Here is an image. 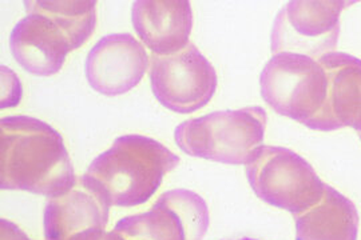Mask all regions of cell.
<instances>
[{
	"mask_svg": "<svg viewBox=\"0 0 361 240\" xmlns=\"http://www.w3.org/2000/svg\"><path fill=\"white\" fill-rule=\"evenodd\" d=\"M77 182L63 138L31 116L0 122V186L55 198Z\"/></svg>",
	"mask_w": 361,
	"mask_h": 240,
	"instance_id": "cell-1",
	"label": "cell"
},
{
	"mask_svg": "<svg viewBox=\"0 0 361 240\" xmlns=\"http://www.w3.org/2000/svg\"><path fill=\"white\" fill-rule=\"evenodd\" d=\"M178 165L180 158L161 141L125 135L95 158L82 177L110 207H135L147 202Z\"/></svg>",
	"mask_w": 361,
	"mask_h": 240,
	"instance_id": "cell-2",
	"label": "cell"
},
{
	"mask_svg": "<svg viewBox=\"0 0 361 240\" xmlns=\"http://www.w3.org/2000/svg\"><path fill=\"white\" fill-rule=\"evenodd\" d=\"M268 115L262 107L216 111L189 119L176 128L174 139L194 158L225 165H247L261 147Z\"/></svg>",
	"mask_w": 361,
	"mask_h": 240,
	"instance_id": "cell-3",
	"label": "cell"
},
{
	"mask_svg": "<svg viewBox=\"0 0 361 240\" xmlns=\"http://www.w3.org/2000/svg\"><path fill=\"white\" fill-rule=\"evenodd\" d=\"M246 177L262 202L293 215L319 202L325 189L310 162L285 147L261 146L246 165Z\"/></svg>",
	"mask_w": 361,
	"mask_h": 240,
	"instance_id": "cell-4",
	"label": "cell"
},
{
	"mask_svg": "<svg viewBox=\"0 0 361 240\" xmlns=\"http://www.w3.org/2000/svg\"><path fill=\"white\" fill-rule=\"evenodd\" d=\"M259 86L262 99L277 114L307 126L326 99V74L319 61L292 52L273 55Z\"/></svg>",
	"mask_w": 361,
	"mask_h": 240,
	"instance_id": "cell-5",
	"label": "cell"
},
{
	"mask_svg": "<svg viewBox=\"0 0 361 240\" xmlns=\"http://www.w3.org/2000/svg\"><path fill=\"white\" fill-rule=\"evenodd\" d=\"M150 83L157 101L178 114L204 108L214 96L219 77L204 53L193 43L186 49L150 58Z\"/></svg>",
	"mask_w": 361,
	"mask_h": 240,
	"instance_id": "cell-6",
	"label": "cell"
},
{
	"mask_svg": "<svg viewBox=\"0 0 361 240\" xmlns=\"http://www.w3.org/2000/svg\"><path fill=\"white\" fill-rule=\"evenodd\" d=\"M352 1H289L277 13L271 31V52H292L319 61L335 52L341 13Z\"/></svg>",
	"mask_w": 361,
	"mask_h": 240,
	"instance_id": "cell-7",
	"label": "cell"
},
{
	"mask_svg": "<svg viewBox=\"0 0 361 240\" xmlns=\"http://www.w3.org/2000/svg\"><path fill=\"white\" fill-rule=\"evenodd\" d=\"M209 219L204 198L180 189L162 194L150 211L123 217L114 229L133 240H202Z\"/></svg>",
	"mask_w": 361,
	"mask_h": 240,
	"instance_id": "cell-8",
	"label": "cell"
},
{
	"mask_svg": "<svg viewBox=\"0 0 361 240\" xmlns=\"http://www.w3.org/2000/svg\"><path fill=\"white\" fill-rule=\"evenodd\" d=\"M150 65L142 44L126 32L106 35L86 59V77L94 91L116 96L137 87Z\"/></svg>",
	"mask_w": 361,
	"mask_h": 240,
	"instance_id": "cell-9",
	"label": "cell"
},
{
	"mask_svg": "<svg viewBox=\"0 0 361 240\" xmlns=\"http://www.w3.org/2000/svg\"><path fill=\"white\" fill-rule=\"evenodd\" d=\"M110 206L77 177L75 184L51 198L44 211L46 240H102L109 223Z\"/></svg>",
	"mask_w": 361,
	"mask_h": 240,
	"instance_id": "cell-10",
	"label": "cell"
},
{
	"mask_svg": "<svg viewBox=\"0 0 361 240\" xmlns=\"http://www.w3.org/2000/svg\"><path fill=\"white\" fill-rule=\"evenodd\" d=\"M319 62L326 74V99L307 127L323 132L350 127L361 132V59L335 51Z\"/></svg>",
	"mask_w": 361,
	"mask_h": 240,
	"instance_id": "cell-11",
	"label": "cell"
},
{
	"mask_svg": "<svg viewBox=\"0 0 361 240\" xmlns=\"http://www.w3.org/2000/svg\"><path fill=\"white\" fill-rule=\"evenodd\" d=\"M131 19L137 35L154 55L168 56L189 46L193 13L188 0H138Z\"/></svg>",
	"mask_w": 361,
	"mask_h": 240,
	"instance_id": "cell-12",
	"label": "cell"
},
{
	"mask_svg": "<svg viewBox=\"0 0 361 240\" xmlns=\"http://www.w3.org/2000/svg\"><path fill=\"white\" fill-rule=\"evenodd\" d=\"M10 47L16 62L38 76L58 74L74 51L63 31L40 13H28L19 20L11 32Z\"/></svg>",
	"mask_w": 361,
	"mask_h": 240,
	"instance_id": "cell-13",
	"label": "cell"
},
{
	"mask_svg": "<svg viewBox=\"0 0 361 240\" xmlns=\"http://www.w3.org/2000/svg\"><path fill=\"white\" fill-rule=\"evenodd\" d=\"M296 240H357L359 213L347 196L325 184L314 206L295 215Z\"/></svg>",
	"mask_w": 361,
	"mask_h": 240,
	"instance_id": "cell-14",
	"label": "cell"
},
{
	"mask_svg": "<svg viewBox=\"0 0 361 240\" xmlns=\"http://www.w3.org/2000/svg\"><path fill=\"white\" fill-rule=\"evenodd\" d=\"M28 13L47 16L63 31L74 50L82 47L95 31L97 1L92 0H30L25 1Z\"/></svg>",
	"mask_w": 361,
	"mask_h": 240,
	"instance_id": "cell-15",
	"label": "cell"
},
{
	"mask_svg": "<svg viewBox=\"0 0 361 240\" xmlns=\"http://www.w3.org/2000/svg\"><path fill=\"white\" fill-rule=\"evenodd\" d=\"M0 239L1 240H32L22 228L8 222L7 219L0 220Z\"/></svg>",
	"mask_w": 361,
	"mask_h": 240,
	"instance_id": "cell-16",
	"label": "cell"
},
{
	"mask_svg": "<svg viewBox=\"0 0 361 240\" xmlns=\"http://www.w3.org/2000/svg\"><path fill=\"white\" fill-rule=\"evenodd\" d=\"M233 240H257V239H252V238H240V239H233Z\"/></svg>",
	"mask_w": 361,
	"mask_h": 240,
	"instance_id": "cell-17",
	"label": "cell"
},
{
	"mask_svg": "<svg viewBox=\"0 0 361 240\" xmlns=\"http://www.w3.org/2000/svg\"><path fill=\"white\" fill-rule=\"evenodd\" d=\"M359 138L361 139V132H359Z\"/></svg>",
	"mask_w": 361,
	"mask_h": 240,
	"instance_id": "cell-18",
	"label": "cell"
}]
</instances>
